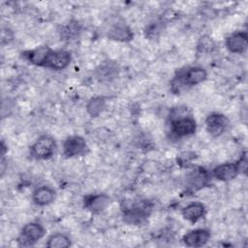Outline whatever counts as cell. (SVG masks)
I'll return each instance as SVG.
<instances>
[{"label": "cell", "instance_id": "1", "mask_svg": "<svg viewBox=\"0 0 248 248\" xmlns=\"http://www.w3.org/2000/svg\"><path fill=\"white\" fill-rule=\"evenodd\" d=\"M185 108H173L170 114V132L175 138H184L193 135L197 129L196 120L187 112Z\"/></svg>", "mask_w": 248, "mask_h": 248}, {"label": "cell", "instance_id": "2", "mask_svg": "<svg viewBox=\"0 0 248 248\" xmlns=\"http://www.w3.org/2000/svg\"><path fill=\"white\" fill-rule=\"evenodd\" d=\"M207 73L206 71L199 66H194V67H189L186 68L185 70L181 71L177 77L173 79V86L174 87H191L198 85L204 81L206 79Z\"/></svg>", "mask_w": 248, "mask_h": 248}, {"label": "cell", "instance_id": "3", "mask_svg": "<svg viewBox=\"0 0 248 248\" xmlns=\"http://www.w3.org/2000/svg\"><path fill=\"white\" fill-rule=\"evenodd\" d=\"M55 148V140L49 135H43L31 145L30 153L36 159L46 160L54 154Z\"/></svg>", "mask_w": 248, "mask_h": 248}, {"label": "cell", "instance_id": "4", "mask_svg": "<svg viewBox=\"0 0 248 248\" xmlns=\"http://www.w3.org/2000/svg\"><path fill=\"white\" fill-rule=\"evenodd\" d=\"M87 150V143L81 136H70L63 142V155L73 158L83 155Z\"/></svg>", "mask_w": 248, "mask_h": 248}, {"label": "cell", "instance_id": "5", "mask_svg": "<svg viewBox=\"0 0 248 248\" xmlns=\"http://www.w3.org/2000/svg\"><path fill=\"white\" fill-rule=\"evenodd\" d=\"M72 60L71 53L67 50L59 49V50H53L51 49L46 57V63L44 67H46L51 70L60 71L67 68Z\"/></svg>", "mask_w": 248, "mask_h": 248}, {"label": "cell", "instance_id": "6", "mask_svg": "<svg viewBox=\"0 0 248 248\" xmlns=\"http://www.w3.org/2000/svg\"><path fill=\"white\" fill-rule=\"evenodd\" d=\"M227 117L219 112H212L206 116L204 124L205 129L209 135L212 137H220L226 130L228 126Z\"/></svg>", "mask_w": 248, "mask_h": 248}, {"label": "cell", "instance_id": "7", "mask_svg": "<svg viewBox=\"0 0 248 248\" xmlns=\"http://www.w3.org/2000/svg\"><path fill=\"white\" fill-rule=\"evenodd\" d=\"M151 209L152 205L148 201H141L127 209L124 212V217L131 223H140L150 214Z\"/></svg>", "mask_w": 248, "mask_h": 248}, {"label": "cell", "instance_id": "8", "mask_svg": "<svg viewBox=\"0 0 248 248\" xmlns=\"http://www.w3.org/2000/svg\"><path fill=\"white\" fill-rule=\"evenodd\" d=\"M225 46L232 53L242 54L248 46V36L246 32H234L225 40Z\"/></svg>", "mask_w": 248, "mask_h": 248}, {"label": "cell", "instance_id": "9", "mask_svg": "<svg viewBox=\"0 0 248 248\" xmlns=\"http://www.w3.org/2000/svg\"><path fill=\"white\" fill-rule=\"evenodd\" d=\"M241 170L239 163H224L216 166L213 170V176L221 181H230L235 178Z\"/></svg>", "mask_w": 248, "mask_h": 248}, {"label": "cell", "instance_id": "10", "mask_svg": "<svg viewBox=\"0 0 248 248\" xmlns=\"http://www.w3.org/2000/svg\"><path fill=\"white\" fill-rule=\"evenodd\" d=\"M210 238V232L206 229H196L188 232L182 237L183 243L188 247H201L205 245Z\"/></svg>", "mask_w": 248, "mask_h": 248}, {"label": "cell", "instance_id": "11", "mask_svg": "<svg viewBox=\"0 0 248 248\" xmlns=\"http://www.w3.org/2000/svg\"><path fill=\"white\" fill-rule=\"evenodd\" d=\"M110 199L106 194H95L85 197L84 207L92 213H101L109 204Z\"/></svg>", "mask_w": 248, "mask_h": 248}, {"label": "cell", "instance_id": "12", "mask_svg": "<svg viewBox=\"0 0 248 248\" xmlns=\"http://www.w3.org/2000/svg\"><path fill=\"white\" fill-rule=\"evenodd\" d=\"M46 233L45 228L37 222H30L24 225V227L21 230V238L29 243H35L38 240L42 239Z\"/></svg>", "mask_w": 248, "mask_h": 248}, {"label": "cell", "instance_id": "13", "mask_svg": "<svg viewBox=\"0 0 248 248\" xmlns=\"http://www.w3.org/2000/svg\"><path fill=\"white\" fill-rule=\"evenodd\" d=\"M208 179L209 175L207 171L202 168H198L188 173L186 177L187 187L192 191L200 190L207 184Z\"/></svg>", "mask_w": 248, "mask_h": 248}, {"label": "cell", "instance_id": "14", "mask_svg": "<svg viewBox=\"0 0 248 248\" xmlns=\"http://www.w3.org/2000/svg\"><path fill=\"white\" fill-rule=\"evenodd\" d=\"M55 191L49 186H40L33 191L32 200L35 204L39 206H45L51 203L55 199Z\"/></svg>", "mask_w": 248, "mask_h": 248}, {"label": "cell", "instance_id": "15", "mask_svg": "<svg viewBox=\"0 0 248 248\" xmlns=\"http://www.w3.org/2000/svg\"><path fill=\"white\" fill-rule=\"evenodd\" d=\"M50 50H51V48H49L48 46H38L34 49L27 50V51L23 52L22 54H23V57L31 64L44 67L46 57Z\"/></svg>", "mask_w": 248, "mask_h": 248}, {"label": "cell", "instance_id": "16", "mask_svg": "<svg viewBox=\"0 0 248 248\" xmlns=\"http://www.w3.org/2000/svg\"><path fill=\"white\" fill-rule=\"evenodd\" d=\"M205 211H206L205 206L202 202H191V203L187 204L185 207H183L181 213H182V216L184 219H186L187 221H190L192 223H195L204 216Z\"/></svg>", "mask_w": 248, "mask_h": 248}, {"label": "cell", "instance_id": "17", "mask_svg": "<svg viewBox=\"0 0 248 248\" xmlns=\"http://www.w3.org/2000/svg\"><path fill=\"white\" fill-rule=\"evenodd\" d=\"M108 39L114 40V41H119V42H127L132 40L133 38V33L125 25H115L113 26L108 33Z\"/></svg>", "mask_w": 248, "mask_h": 248}, {"label": "cell", "instance_id": "18", "mask_svg": "<svg viewBox=\"0 0 248 248\" xmlns=\"http://www.w3.org/2000/svg\"><path fill=\"white\" fill-rule=\"evenodd\" d=\"M106 108V100L104 97L98 96L91 98L86 104V111L91 117H97Z\"/></svg>", "mask_w": 248, "mask_h": 248}, {"label": "cell", "instance_id": "19", "mask_svg": "<svg viewBox=\"0 0 248 248\" xmlns=\"http://www.w3.org/2000/svg\"><path fill=\"white\" fill-rule=\"evenodd\" d=\"M71 245V240L65 233L57 232L48 236L46 246L47 248H67Z\"/></svg>", "mask_w": 248, "mask_h": 248}]
</instances>
